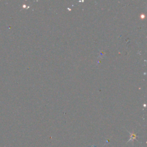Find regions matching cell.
Instances as JSON below:
<instances>
[{
  "label": "cell",
  "instance_id": "6da1fadb",
  "mask_svg": "<svg viewBox=\"0 0 147 147\" xmlns=\"http://www.w3.org/2000/svg\"><path fill=\"white\" fill-rule=\"evenodd\" d=\"M131 138H130V140H129L128 141H131L132 140H134V139L136 138V136L134 134H131Z\"/></svg>",
  "mask_w": 147,
  "mask_h": 147
}]
</instances>
